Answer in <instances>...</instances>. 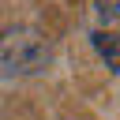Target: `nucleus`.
Here are the masks:
<instances>
[{
	"label": "nucleus",
	"instance_id": "nucleus-1",
	"mask_svg": "<svg viewBox=\"0 0 120 120\" xmlns=\"http://www.w3.org/2000/svg\"><path fill=\"white\" fill-rule=\"evenodd\" d=\"M52 60V45L30 30V26H8L0 30V75L4 79H19V75H34Z\"/></svg>",
	"mask_w": 120,
	"mask_h": 120
},
{
	"label": "nucleus",
	"instance_id": "nucleus-2",
	"mask_svg": "<svg viewBox=\"0 0 120 120\" xmlns=\"http://www.w3.org/2000/svg\"><path fill=\"white\" fill-rule=\"evenodd\" d=\"M94 49H98V56L105 60V68L120 75V34L98 30V34H94Z\"/></svg>",
	"mask_w": 120,
	"mask_h": 120
},
{
	"label": "nucleus",
	"instance_id": "nucleus-3",
	"mask_svg": "<svg viewBox=\"0 0 120 120\" xmlns=\"http://www.w3.org/2000/svg\"><path fill=\"white\" fill-rule=\"evenodd\" d=\"M94 11H98V19L101 22H120V0H94Z\"/></svg>",
	"mask_w": 120,
	"mask_h": 120
}]
</instances>
